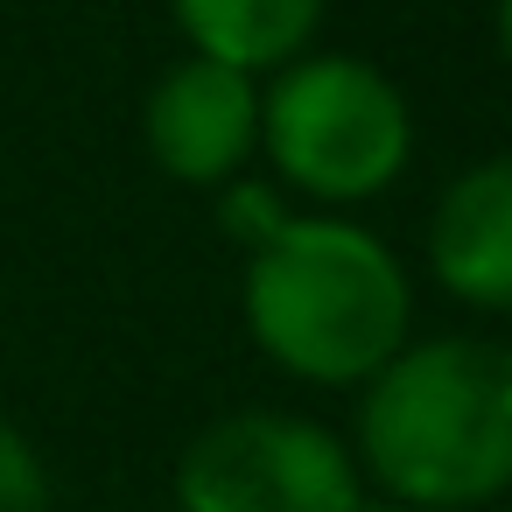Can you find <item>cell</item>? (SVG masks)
Masks as SVG:
<instances>
[{
    "label": "cell",
    "instance_id": "2",
    "mask_svg": "<svg viewBox=\"0 0 512 512\" xmlns=\"http://www.w3.org/2000/svg\"><path fill=\"white\" fill-rule=\"evenodd\" d=\"M253 344L309 386H365L407 344V274L386 239L344 218H288L246 260Z\"/></svg>",
    "mask_w": 512,
    "mask_h": 512
},
{
    "label": "cell",
    "instance_id": "4",
    "mask_svg": "<svg viewBox=\"0 0 512 512\" xmlns=\"http://www.w3.org/2000/svg\"><path fill=\"white\" fill-rule=\"evenodd\" d=\"M183 512H365L351 449L302 414L246 407L211 421L176 463Z\"/></svg>",
    "mask_w": 512,
    "mask_h": 512
},
{
    "label": "cell",
    "instance_id": "7",
    "mask_svg": "<svg viewBox=\"0 0 512 512\" xmlns=\"http://www.w3.org/2000/svg\"><path fill=\"white\" fill-rule=\"evenodd\" d=\"M169 15L204 64L253 78V71H281L309 50L323 0H169Z\"/></svg>",
    "mask_w": 512,
    "mask_h": 512
},
{
    "label": "cell",
    "instance_id": "5",
    "mask_svg": "<svg viewBox=\"0 0 512 512\" xmlns=\"http://www.w3.org/2000/svg\"><path fill=\"white\" fill-rule=\"evenodd\" d=\"M148 155L176 183H232L260 141V92L253 78L183 57L148 92Z\"/></svg>",
    "mask_w": 512,
    "mask_h": 512
},
{
    "label": "cell",
    "instance_id": "3",
    "mask_svg": "<svg viewBox=\"0 0 512 512\" xmlns=\"http://www.w3.org/2000/svg\"><path fill=\"white\" fill-rule=\"evenodd\" d=\"M260 141L302 197L365 204L407 169L414 113L400 85L358 57H295L260 99Z\"/></svg>",
    "mask_w": 512,
    "mask_h": 512
},
{
    "label": "cell",
    "instance_id": "8",
    "mask_svg": "<svg viewBox=\"0 0 512 512\" xmlns=\"http://www.w3.org/2000/svg\"><path fill=\"white\" fill-rule=\"evenodd\" d=\"M0 512H50V477L29 435L0 414Z\"/></svg>",
    "mask_w": 512,
    "mask_h": 512
},
{
    "label": "cell",
    "instance_id": "9",
    "mask_svg": "<svg viewBox=\"0 0 512 512\" xmlns=\"http://www.w3.org/2000/svg\"><path fill=\"white\" fill-rule=\"evenodd\" d=\"M218 218H225V232L246 239V246H267V239L288 225V211H281V197H274L267 183H232L225 204H218Z\"/></svg>",
    "mask_w": 512,
    "mask_h": 512
},
{
    "label": "cell",
    "instance_id": "6",
    "mask_svg": "<svg viewBox=\"0 0 512 512\" xmlns=\"http://www.w3.org/2000/svg\"><path fill=\"white\" fill-rule=\"evenodd\" d=\"M428 267L470 309H512V155L463 169L428 218Z\"/></svg>",
    "mask_w": 512,
    "mask_h": 512
},
{
    "label": "cell",
    "instance_id": "11",
    "mask_svg": "<svg viewBox=\"0 0 512 512\" xmlns=\"http://www.w3.org/2000/svg\"><path fill=\"white\" fill-rule=\"evenodd\" d=\"M365 512H414V505H365Z\"/></svg>",
    "mask_w": 512,
    "mask_h": 512
},
{
    "label": "cell",
    "instance_id": "1",
    "mask_svg": "<svg viewBox=\"0 0 512 512\" xmlns=\"http://www.w3.org/2000/svg\"><path fill=\"white\" fill-rule=\"evenodd\" d=\"M358 456L414 512L512 491V344H400L358 400Z\"/></svg>",
    "mask_w": 512,
    "mask_h": 512
},
{
    "label": "cell",
    "instance_id": "10",
    "mask_svg": "<svg viewBox=\"0 0 512 512\" xmlns=\"http://www.w3.org/2000/svg\"><path fill=\"white\" fill-rule=\"evenodd\" d=\"M491 29H498V57L512 64V0H498V8H491Z\"/></svg>",
    "mask_w": 512,
    "mask_h": 512
}]
</instances>
